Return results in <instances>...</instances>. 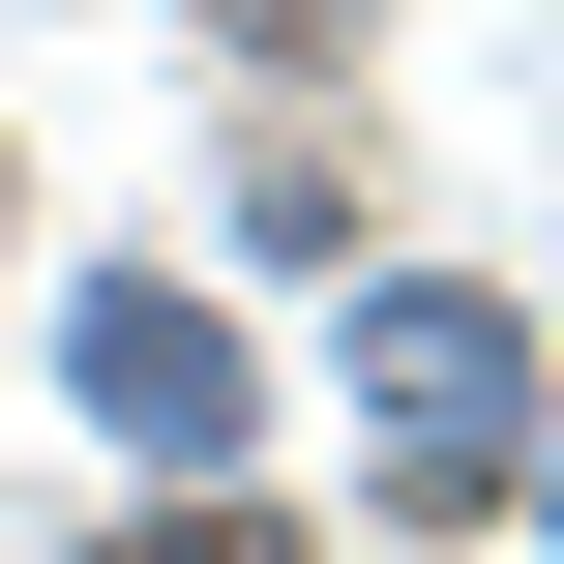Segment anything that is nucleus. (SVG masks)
Masks as SVG:
<instances>
[{"label":"nucleus","mask_w":564,"mask_h":564,"mask_svg":"<svg viewBox=\"0 0 564 564\" xmlns=\"http://www.w3.org/2000/svg\"><path fill=\"white\" fill-rule=\"evenodd\" d=\"M506 476V297H387V506Z\"/></svg>","instance_id":"obj_1"},{"label":"nucleus","mask_w":564,"mask_h":564,"mask_svg":"<svg viewBox=\"0 0 564 564\" xmlns=\"http://www.w3.org/2000/svg\"><path fill=\"white\" fill-rule=\"evenodd\" d=\"M89 416L208 476V446H238V327H208V297H119V327H89Z\"/></svg>","instance_id":"obj_2"},{"label":"nucleus","mask_w":564,"mask_h":564,"mask_svg":"<svg viewBox=\"0 0 564 564\" xmlns=\"http://www.w3.org/2000/svg\"><path fill=\"white\" fill-rule=\"evenodd\" d=\"M119 564H297V535H268V506H149Z\"/></svg>","instance_id":"obj_3"}]
</instances>
